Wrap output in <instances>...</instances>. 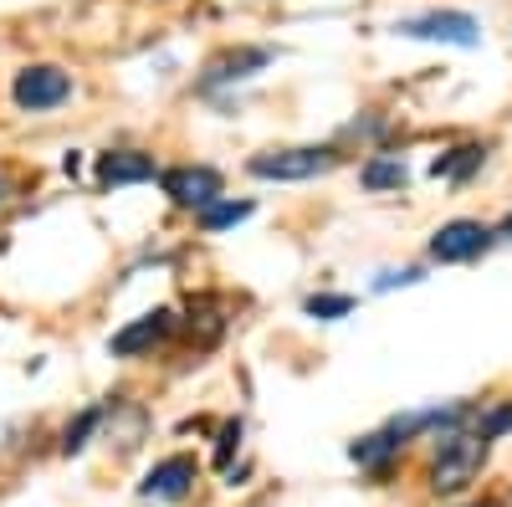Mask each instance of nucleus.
<instances>
[{
  "label": "nucleus",
  "instance_id": "1a4fd4ad",
  "mask_svg": "<svg viewBox=\"0 0 512 507\" xmlns=\"http://www.w3.org/2000/svg\"><path fill=\"white\" fill-rule=\"evenodd\" d=\"M277 52L272 47H231V52H221V57H210L205 62V88H226V82H241V77H251V72H262L267 62H272Z\"/></svg>",
  "mask_w": 512,
  "mask_h": 507
},
{
  "label": "nucleus",
  "instance_id": "dca6fc26",
  "mask_svg": "<svg viewBox=\"0 0 512 507\" xmlns=\"http://www.w3.org/2000/svg\"><path fill=\"white\" fill-rule=\"evenodd\" d=\"M344 313H354V298H349V292H313V298H308V318L333 323V318H344Z\"/></svg>",
  "mask_w": 512,
  "mask_h": 507
},
{
  "label": "nucleus",
  "instance_id": "ddd939ff",
  "mask_svg": "<svg viewBox=\"0 0 512 507\" xmlns=\"http://www.w3.org/2000/svg\"><path fill=\"white\" fill-rule=\"evenodd\" d=\"M359 180H364V190H405L410 185V169H405L400 154H379V159H369L359 169Z\"/></svg>",
  "mask_w": 512,
  "mask_h": 507
},
{
  "label": "nucleus",
  "instance_id": "a211bd4d",
  "mask_svg": "<svg viewBox=\"0 0 512 507\" xmlns=\"http://www.w3.org/2000/svg\"><path fill=\"white\" fill-rule=\"evenodd\" d=\"M236 446H241V420H226V426H221V441H216V467H226Z\"/></svg>",
  "mask_w": 512,
  "mask_h": 507
},
{
  "label": "nucleus",
  "instance_id": "6e6552de",
  "mask_svg": "<svg viewBox=\"0 0 512 507\" xmlns=\"http://www.w3.org/2000/svg\"><path fill=\"white\" fill-rule=\"evenodd\" d=\"M154 175H159V164H154V154H144V149H108V154L98 159V185H103V190L144 185V180H154Z\"/></svg>",
  "mask_w": 512,
  "mask_h": 507
},
{
  "label": "nucleus",
  "instance_id": "9b49d317",
  "mask_svg": "<svg viewBox=\"0 0 512 507\" xmlns=\"http://www.w3.org/2000/svg\"><path fill=\"white\" fill-rule=\"evenodd\" d=\"M400 451H405V441H400L390 426H384V431H369V436H359V441H349V461H354L359 472H384Z\"/></svg>",
  "mask_w": 512,
  "mask_h": 507
},
{
  "label": "nucleus",
  "instance_id": "423d86ee",
  "mask_svg": "<svg viewBox=\"0 0 512 507\" xmlns=\"http://www.w3.org/2000/svg\"><path fill=\"white\" fill-rule=\"evenodd\" d=\"M195 477H200V461L195 456H164V461H154V467L144 472V482H139V497L144 502H180V497H190V487H195Z\"/></svg>",
  "mask_w": 512,
  "mask_h": 507
},
{
  "label": "nucleus",
  "instance_id": "20e7f679",
  "mask_svg": "<svg viewBox=\"0 0 512 507\" xmlns=\"http://www.w3.org/2000/svg\"><path fill=\"white\" fill-rule=\"evenodd\" d=\"M159 185H164V195L175 200L180 210H200L205 205H216L221 200V169H210V164H175V169H164L159 175Z\"/></svg>",
  "mask_w": 512,
  "mask_h": 507
},
{
  "label": "nucleus",
  "instance_id": "f8f14e48",
  "mask_svg": "<svg viewBox=\"0 0 512 507\" xmlns=\"http://www.w3.org/2000/svg\"><path fill=\"white\" fill-rule=\"evenodd\" d=\"M482 164H487V144H456L451 154H436V159H431V175L461 185L466 175H477Z\"/></svg>",
  "mask_w": 512,
  "mask_h": 507
},
{
  "label": "nucleus",
  "instance_id": "7ed1b4c3",
  "mask_svg": "<svg viewBox=\"0 0 512 507\" xmlns=\"http://www.w3.org/2000/svg\"><path fill=\"white\" fill-rule=\"evenodd\" d=\"M72 98V77L52 62H36V67H21L16 82H11V103L21 113H47V108H62Z\"/></svg>",
  "mask_w": 512,
  "mask_h": 507
},
{
  "label": "nucleus",
  "instance_id": "4468645a",
  "mask_svg": "<svg viewBox=\"0 0 512 507\" xmlns=\"http://www.w3.org/2000/svg\"><path fill=\"white\" fill-rule=\"evenodd\" d=\"M103 405H88V410H82L77 420H67V431H62V456H77L82 446H88L93 436H98V426H103Z\"/></svg>",
  "mask_w": 512,
  "mask_h": 507
},
{
  "label": "nucleus",
  "instance_id": "9d476101",
  "mask_svg": "<svg viewBox=\"0 0 512 507\" xmlns=\"http://www.w3.org/2000/svg\"><path fill=\"white\" fill-rule=\"evenodd\" d=\"M169 323H175V313H169V308H159V313H144V318H134L128 328H118V333L108 338V354H113V359H134V354L154 349L159 338L169 333Z\"/></svg>",
  "mask_w": 512,
  "mask_h": 507
},
{
  "label": "nucleus",
  "instance_id": "aec40b11",
  "mask_svg": "<svg viewBox=\"0 0 512 507\" xmlns=\"http://www.w3.org/2000/svg\"><path fill=\"white\" fill-rule=\"evenodd\" d=\"M11 195V180H0V200H6Z\"/></svg>",
  "mask_w": 512,
  "mask_h": 507
},
{
  "label": "nucleus",
  "instance_id": "6ab92c4d",
  "mask_svg": "<svg viewBox=\"0 0 512 507\" xmlns=\"http://www.w3.org/2000/svg\"><path fill=\"white\" fill-rule=\"evenodd\" d=\"M420 282V267H400V272H379L374 292H390V287H415Z\"/></svg>",
  "mask_w": 512,
  "mask_h": 507
},
{
  "label": "nucleus",
  "instance_id": "f03ea898",
  "mask_svg": "<svg viewBox=\"0 0 512 507\" xmlns=\"http://www.w3.org/2000/svg\"><path fill=\"white\" fill-rule=\"evenodd\" d=\"M338 164L333 149H318V144H303V149H267V154H251V175L256 180H318Z\"/></svg>",
  "mask_w": 512,
  "mask_h": 507
},
{
  "label": "nucleus",
  "instance_id": "39448f33",
  "mask_svg": "<svg viewBox=\"0 0 512 507\" xmlns=\"http://www.w3.org/2000/svg\"><path fill=\"white\" fill-rule=\"evenodd\" d=\"M410 41H446V47H482V26L466 11H431V16H410L395 26Z\"/></svg>",
  "mask_w": 512,
  "mask_h": 507
},
{
  "label": "nucleus",
  "instance_id": "f3484780",
  "mask_svg": "<svg viewBox=\"0 0 512 507\" xmlns=\"http://www.w3.org/2000/svg\"><path fill=\"white\" fill-rule=\"evenodd\" d=\"M482 441H502L507 431H512V405H497V410H487V415H477V426H472Z\"/></svg>",
  "mask_w": 512,
  "mask_h": 507
},
{
  "label": "nucleus",
  "instance_id": "2eb2a0df",
  "mask_svg": "<svg viewBox=\"0 0 512 507\" xmlns=\"http://www.w3.org/2000/svg\"><path fill=\"white\" fill-rule=\"evenodd\" d=\"M246 216H251V200H216V205H205L195 221H200V231H226Z\"/></svg>",
  "mask_w": 512,
  "mask_h": 507
},
{
  "label": "nucleus",
  "instance_id": "0eeeda50",
  "mask_svg": "<svg viewBox=\"0 0 512 507\" xmlns=\"http://www.w3.org/2000/svg\"><path fill=\"white\" fill-rule=\"evenodd\" d=\"M492 246V231L482 221H446L436 236H431V262L451 267V262H472Z\"/></svg>",
  "mask_w": 512,
  "mask_h": 507
},
{
  "label": "nucleus",
  "instance_id": "f257e3e1",
  "mask_svg": "<svg viewBox=\"0 0 512 507\" xmlns=\"http://www.w3.org/2000/svg\"><path fill=\"white\" fill-rule=\"evenodd\" d=\"M487 451H492V441H482L472 426L436 436V451H431V472H425V487H431L436 497H461L466 487H472V482L482 477Z\"/></svg>",
  "mask_w": 512,
  "mask_h": 507
},
{
  "label": "nucleus",
  "instance_id": "4be33fe9",
  "mask_svg": "<svg viewBox=\"0 0 512 507\" xmlns=\"http://www.w3.org/2000/svg\"><path fill=\"white\" fill-rule=\"evenodd\" d=\"M466 507H497V502H466Z\"/></svg>",
  "mask_w": 512,
  "mask_h": 507
},
{
  "label": "nucleus",
  "instance_id": "412c9836",
  "mask_svg": "<svg viewBox=\"0 0 512 507\" xmlns=\"http://www.w3.org/2000/svg\"><path fill=\"white\" fill-rule=\"evenodd\" d=\"M502 236H512V216H507V221H502Z\"/></svg>",
  "mask_w": 512,
  "mask_h": 507
}]
</instances>
